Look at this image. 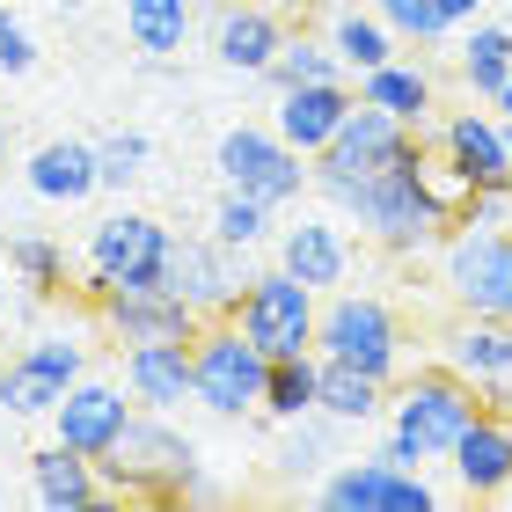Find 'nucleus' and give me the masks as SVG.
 I'll return each instance as SVG.
<instances>
[{
    "label": "nucleus",
    "mask_w": 512,
    "mask_h": 512,
    "mask_svg": "<svg viewBox=\"0 0 512 512\" xmlns=\"http://www.w3.org/2000/svg\"><path fill=\"white\" fill-rule=\"evenodd\" d=\"M322 37H330V52L344 59V74H374V66H388L395 52H403V37H395L374 8H337Z\"/></svg>",
    "instance_id": "cd10ccee"
},
{
    "label": "nucleus",
    "mask_w": 512,
    "mask_h": 512,
    "mask_svg": "<svg viewBox=\"0 0 512 512\" xmlns=\"http://www.w3.org/2000/svg\"><path fill=\"white\" fill-rule=\"evenodd\" d=\"M8 147H15V125H8V110H0V161H8Z\"/></svg>",
    "instance_id": "a18cd8bd"
},
{
    "label": "nucleus",
    "mask_w": 512,
    "mask_h": 512,
    "mask_svg": "<svg viewBox=\"0 0 512 512\" xmlns=\"http://www.w3.org/2000/svg\"><path fill=\"white\" fill-rule=\"evenodd\" d=\"M8 286H15V271H8V256H0V315H8Z\"/></svg>",
    "instance_id": "c03bdc74"
},
{
    "label": "nucleus",
    "mask_w": 512,
    "mask_h": 512,
    "mask_svg": "<svg viewBox=\"0 0 512 512\" xmlns=\"http://www.w3.org/2000/svg\"><path fill=\"white\" fill-rule=\"evenodd\" d=\"M44 8H59V15H81V8H88V0H44Z\"/></svg>",
    "instance_id": "49530a36"
},
{
    "label": "nucleus",
    "mask_w": 512,
    "mask_h": 512,
    "mask_svg": "<svg viewBox=\"0 0 512 512\" xmlns=\"http://www.w3.org/2000/svg\"><path fill=\"white\" fill-rule=\"evenodd\" d=\"M8 271H15V286L30 293V300H59L66 293V249L52 235H37V227H22V235H8Z\"/></svg>",
    "instance_id": "7c9ffc66"
},
{
    "label": "nucleus",
    "mask_w": 512,
    "mask_h": 512,
    "mask_svg": "<svg viewBox=\"0 0 512 512\" xmlns=\"http://www.w3.org/2000/svg\"><path fill=\"white\" fill-rule=\"evenodd\" d=\"M439 8H447V15H454V30H461V22H476V15H483V0H439Z\"/></svg>",
    "instance_id": "ea45409f"
},
{
    "label": "nucleus",
    "mask_w": 512,
    "mask_h": 512,
    "mask_svg": "<svg viewBox=\"0 0 512 512\" xmlns=\"http://www.w3.org/2000/svg\"><path fill=\"white\" fill-rule=\"evenodd\" d=\"M169 256H176V235L154 213H132V205L103 213L88 227V293H103V286L154 293V286H169Z\"/></svg>",
    "instance_id": "423d86ee"
},
{
    "label": "nucleus",
    "mask_w": 512,
    "mask_h": 512,
    "mask_svg": "<svg viewBox=\"0 0 512 512\" xmlns=\"http://www.w3.org/2000/svg\"><path fill=\"white\" fill-rule=\"evenodd\" d=\"M30 66H37V37H30V30H15L8 44H0V74H8V81H22Z\"/></svg>",
    "instance_id": "58836bf2"
},
{
    "label": "nucleus",
    "mask_w": 512,
    "mask_h": 512,
    "mask_svg": "<svg viewBox=\"0 0 512 512\" xmlns=\"http://www.w3.org/2000/svg\"><path fill=\"white\" fill-rule=\"evenodd\" d=\"M264 8H278V15H308L315 0H264Z\"/></svg>",
    "instance_id": "a19ab883"
},
{
    "label": "nucleus",
    "mask_w": 512,
    "mask_h": 512,
    "mask_svg": "<svg viewBox=\"0 0 512 512\" xmlns=\"http://www.w3.org/2000/svg\"><path fill=\"white\" fill-rule=\"evenodd\" d=\"M315 315H322V293H315V286H300V278H293L286 264L249 271V286H242V300H235L242 337H249L264 359L315 352Z\"/></svg>",
    "instance_id": "6e6552de"
},
{
    "label": "nucleus",
    "mask_w": 512,
    "mask_h": 512,
    "mask_svg": "<svg viewBox=\"0 0 512 512\" xmlns=\"http://www.w3.org/2000/svg\"><path fill=\"white\" fill-rule=\"evenodd\" d=\"M147 161H154V139H147V132H132V125H118V132H103V139H96L103 191H125V183H139V176H147Z\"/></svg>",
    "instance_id": "e433bc0d"
},
{
    "label": "nucleus",
    "mask_w": 512,
    "mask_h": 512,
    "mask_svg": "<svg viewBox=\"0 0 512 512\" xmlns=\"http://www.w3.org/2000/svg\"><path fill=\"white\" fill-rule=\"evenodd\" d=\"M410 176H417V191H425V205H432V213L447 220V227H461V213H469V198L483 191V183H476L469 169H461V161H454L447 147H417V154H410Z\"/></svg>",
    "instance_id": "c85d7f7f"
},
{
    "label": "nucleus",
    "mask_w": 512,
    "mask_h": 512,
    "mask_svg": "<svg viewBox=\"0 0 512 512\" xmlns=\"http://www.w3.org/2000/svg\"><path fill=\"white\" fill-rule=\"evenodd\" d=\"M213 235L227 242V249H264L271 242V205L264 198H249V191H227L220 183V205H213Z\"/></svg>",
    "instance_id": "f704fd0d"
},
{
    "label": "nucleus",
    "mask_w": 512,
    "mask_h": 512,
    "mask_svg": "<svg viewBox=\"0 0 512 512\" xmlns=\"http://www.w3.org/2000/svg\"><path fill=\"white\" fill-rule=\"evenodd\" d=\"M264 81H271V88H308V81H344V59L330 52V37H308V30H293L286 44H278V59L264 66Z\"/></svg>",
    "instance_id": "473e14b6"
},
{
    "label": "nucleus",
    "mask_w": 512,
    "mask_h": 512,
    "mask_svg": "<svg viewBox=\"0 0 512 512\" xmlns=\"http://www.w3.org/2000/svg\"><path fill=\"white\" fill-rule=\"evenodd\" d=\"M454 483L469 498H505V483H512V417H498L491 403L476 410V425L454 439Z\"/></svg>",
    "instance_id": "a211bd4d"
},
{
    "label": "nucleus",
    "mask_w": 512,
    "mask_h": 512,
    "mask_svg": "<svg viewBox=\"0 0 512 512\" xmlns=\"http://www.w3.org/2000/svg\"><path fill=\"white\" fill-rule=\"evenodd\" d=\"M278 264H286L300 286L315 293H337L344 278H352V235H344V220H322V213H293L278 227Z\"/></svg>",
    "instance_id": "2eb2a0df"
},
{
    "label": "nucleus",
    "mask_w": 512,
    "mask_h": 512,
    "mask_svg": "<svg viewBox=\"0 0 512 512\" xmlns=\"http://www.w3.org/2000/svg\"><path fill=\"white\" fill-rule=\"evenodd\" d=\"M286 15L264 8V0H220L213 8V59L227 74H256L264 81V66L278 59V44H286Z\"/></svg>",
    "instance_id": "dca6fc26"
},
{
    "label": "nucleus",
    "mask_w": 512,
    "mask_h": 512,
    "mask_svg": "<svg viewBox=\"0 0 512 512\" xmlns=\"http://www.w3.org/2000/svg\"><path fill=\"white\" fill-rule=\"evenodd\" d=\"M249 286V271H242V249H227L220 235H191L183 242L176 235V256H169V293H183L205 322H220V315H235V300Z\"/></svg>",
    "instance_id": "ddd939ff"
},
{
    "label": "nucleus",
    "mask_w": 512,
    "mask_h": 512,
    "mask_svg": "<svg viewBox=\"0 0 512 512\" xmlns=\"http://www.w3.org/2000/svg\"><path fill=\"white\" fill-rule=\"evenodd\" d=\"M96 469L110 483V498H183L205 476L198 447L169 425V410H139L132 432L118 439V454H103Z\"/></svg>",
    "instance_id": "7ed1b4c3"
},
{
    "label": "nucleus",
    "mask_w": 512,
    "mask_h": 512,
    "mask_svg": "<svg viewBox=\"0 0 512 512\" xmlns=\"http://www.w3.org/2000/svg\"><path fill=\"white\" fill-rule=\"evenodd\" d=\"M439 147H447L476 183H512V125L498 110H454L439 125Z\"/></svg>",
    "instance_id": "4be33fe9"
},
{
    "label": "nucleus",
    "mask_w": 512,
    "mask_h": 512,
    "mask_svg": "<svg viewBox=\"0 0 512 512\" xmlns=\"http://www.w3.org/2000/svg\"><path fill=\"white\" fill-rule=\"evenodd\" d=\"M315 410L337 417V425H352V432H366V425H381V417H388V381L359 374V366H344V359H322V395H315Z\"/></svg>",
    "instance_id": "393cba45"
},
{
    "label": "nucleus",
    "mask_w": 512,
    "mask_h": 512,
    "mask_svg": "<svg viewBox=\"0 0 512 512\" xmlns=\"http://www.w3.org/2000/svg\"><path fill=\"white\" fill-rule=\"evenodd\" d=\"M264 374H271V359L242 337L235 315L205 322V330L191 337V403L198 410H213V417L264 410Z\"/></svg>",
    "instance_id": "39448f33"
},
{
    "label": "nucleus",
    "mask_w": 512,
    "mask_h": 512,
    "mask_svg": "<svg viewBox=\"0 0 512 512\" xmlns=\"http://www.w3.org/2000/svg\"><path fill=\"white\" fill-rule=\"evenodd\" d=\"M461 227H512V183H483L469 198V213H461Z\"/></svg>",
    "instance_id": "4c0bfd02"
},
{
    "label": "nucleus",
    "mask_w": 512,
    "mask_h": 512,
    "mask_svg": "<svg viewBox=\"0 0 512 512\" xmlns=\"http://www.w3.org/2000/svg\"><path fill=\"white\" fill-rule=\"evenodd\" d=\"M337 432H352V425H337V417H293L286 425V447H278V469L286 476H322V469H337Z\"/></svg>",
    "instance_id": "2f4dec72"
},
{
    "label": "nucleus",
    "mask_w": 512,
    "mask_h": 512,
    "mask_svg": "<svg viewBox=\"0 0 512 512\" xmlns=\"http://www.w3.org/2000/svg\"><path fill=\"white\" fill-rule=\"evenodd\" d=\"M315 352L395 388L403 381V322H395V308L381 293H330L315 315Z\"/></svg>",
    "instance_id": "20e7f679"
},
{
    "label": "nucleus",
    "mask_w": 512,
    "mask_h": 512,
    "mask_svg": "<svg viewBox=\"0 0 512 512\" xmlns=\"http://www.w3.org/2000/svg\"><path fill=\"white\" fill-rule=\"evenodd\" d=\"M30 491L52 512H81V505H110V483L88 454H74L66 439H52L44 454H30Z\"/></svg>",
    "instance_id": "5701e85b"
},
{
    "label": "nucleus",
    "mask_w": 512,
    "mask_h": 512,
    "mask_svg": "<svg viewBox=\"0 0 512 512\" xmlns=\"http://www.w3.org/2000/svg\"><path fill=\"white\" fill-rule=\"evenodd\" d=\"M491 110H498V118L512 125V74H505V88H498V103H491Z\"/></svg>",
    "instance_id": "79ce46f5"
},
{
    "label": "nucleus",
    "mask_w": 512,
    "mask_h": 512,
    "mask_svg": "<svg viewBox=\"0 0 512 512\" xmlns=\"http://www.w3.org/2000/svg\"><path fill=\"white\" fill-rule=\"evenodd\" d=\"M425 147V132H410L403 118H388L374 103H352V118L337 125V139L315 154V176H374V169H403Z\"/></svg>",
    "instance_id": "9b49d317"
},
{
    "label": "nucleus",
    "mask_w": 512,
    "mask_h": 512,
    "mask_svg": "<svg viewBox=\"0 0 512 512\" xmlns=\"http://www.w3.org/2000/svg\"><path fill=\"white\" fill-rule=\"evenodd\" d=\"M315 191H322V205H337V213L388 256H425V249H439L454 235V227L425 205L410 161L403 169H374V176H315Z\"/></svg>",
    "instance_id": "f257e3e1"
},
{
    "label": "nucleus",
    "mask_w": 512,
    "mask_h": 512,
    "mask_svg": "<svg viewBox=\"0 0 512 512\" xmlns=\"http://www.w3.org/2000/svg\"><path fill=\"white\" fill-rule=\"evenodd\" d=\"M125 388H132L139 410H176V403H191V337L125 344Z\"/></svg>",
    "instance_id": "aec40b11"
},
{
    "label": "nucleus",
    "mask_w": 512,
    "mask_h": 512,
    "mask_svg": "<svg viewBox=\"0 0 512 512\" xmlns=\"http://www.w3.org/2000/svg\"><path fill=\"white\" fill-rule=\"evenodd\" d=\"M454 66H461V81H469V96L476 103H498V88L512 74V30L505 22H461V44H454Z\"/></svg>",
    "instance_id": "a878e982"
},
{
    "label": "nucleus",
    "mask_w": 512,
    "mask_h": 512,
    "mask_svg": "<svg viewBox=\"0 0 512 512\" xmlns=\"http://www.w3.org/2000/svg\"><path fill=\"white\" fill-rule=\"evenodd\" d=\"M439 271L461 315L512 322V227H454L439 242Z\"/></svg>",
    "instance_id": "1a4fd4ad"
},
{
    "label": "nucleus",
    "mask_w": 512,
    "mask_h": 512,
    "mask_svg": "<svg viewBox=\"0 0 512 512\" xmlns=\"http://www.w3.org/2000/svg\"><path fill=\"white\" fill-rule=\"evenodd\" d=\"M359 103H374V110H388V118H403L410 132H425L432 125V74L410 66V59H388V66H374V74H359Z\"/></svg>",
    "instance_id": "b1692460"
},
{
    "label": "nucleus",
    "mask_w": 512,
    "mask_h": 512,
    "mask_svg": "<svg viewBox=\"0 0 512 512\" xmlns=\"http://www.w3.org/2000/svg\"><path fill=\"white\" fill-rule=\"evenodd\" d=\"M0 505H8V483H0Z\"/></svg>",
    "instance_id": "09e8293b"
},
{
    "label": "nucleus",
    "mask_w": 512,
    "mask_h": 512,
    "mask_svg": "<svg viewBox=\"0 0 512 512\" xmlns=\"http://www.w3.org/2000/svg\"><path fill=\"white\" fill-rule=\"evenodd\" d=\"M15 30H22V22H15V15H8V8H0V44H8V37H15Z\"/></svg>",
    "instance_id": "de8ad7c7"
},
{
    "label": "nucleus",
    "mask_w": 512,
    "mask_h": 512,
    "mask_svg": "<svg viewBox=\"0 0 512 512\" xmlns=\"http://www.w3.org/2000/svg\"><path fill=\"white\" fill-rule=\"evenodd\" d=\"M22 183L44 198V205H81L103 191V169H96V139H44V147L22 161Z\"/></svg>",
    "instance_id": "412c9836"
},
{
    "label": "nucleus",
    "mask_w": 512,
    "mask_h": 512,
    "mask_svg": "<svg viewBox=\"0 0 512 512\" xmlns=\"http://www.w3.org/2000/svg\"><path fill=\"white\" fill-rule=\"evenodd\" d=\"M505 498H512V483H505Z\"/></svg>",
    "instance_id": "8fccbe9b"
},
{
    "label": "nucleus",
    "mask_w": 512,
    "mask_h": 512,
    "mask_svg": "<svg viewBox=\"0 0 512 512\" xmlns=\"http://www.w3.org/2000/svg\"><path fill=\"white\" fill-rule=\"evenodd\" d=\"M96 315H103V330L118 337V352H125V344H154V337H198V330H205V315H198L183 293H169V286H154V293L103 286V293H96Z\"/></svg>",
    "instance_id": "4468645a"
},
{
    "label": "nucleus",
    "mask_w": 512,
    "mask_h": 512,
    "mask_svg": "<svg viewBox=\"0 0 512 512\" xmlns=\"http://www.w3.org/2000/svg\"><path fill=\"white\" fill-rule=\"evenodd\" d=\"M352 103H359V88L352 81H308V88H278V118H271V132L286 139V147H300V154H322L337 139V125L352 118Z\"/></svg>",
    "instance_id": "f3484780"
},
{
    "label": "nucleus",
    "mask_w": 512,
    "mask_h": 512,
    "mask_svg": "<svg viewBox=\"0 0 512 512\" xmlns=\"http://www.w3.org/2000/svg\"><path fill=\"white\" fill-rule=\"evenodd\" d=\"M315 505H330V512H432L439 491L425 483V469H403V461H388L374 447V454H359V461L322 469Z\"/></svg>",
    "instance_id": "9d476101"
},
{
    "label": "nucleus",
    "mask_w": 512,
    "mask_h": 512,
    "mask_svg": "<svg viewBox=\"0 0 512 512\" xmlns=\"http://www.w3.org/2000/svg\"><path fill=\"white\" fill-rule=\"evenodd\" d=\"M213 169H220L227 191L264 198L271 213H286V205H300V191H315V161L300 154V147H286L271 125H235V132H220Z\"/></svg>",
    "instance_id": "0eeeda50"
},
{
    "label": "nucleus",
    "mask_w": 512,
    "mask_h": 512,
    "mask_svg": "<svg viewBox=\"0 0 512 512\" xmlns=\"http://www.w3.org/2000/svg\"><path fill=\"white\" fill-rule=\"evenodd\" d=\"M315 395H322V352H286V359H271V374H264V417H271V425L308 417Z\"/></svg>",
    "instance_id": "c756f323"
},
{
    "label": "nucleus",
    "mask_w": 512,
    "mask_h": 512,
    "mask_svg": "<svg viewBox=\"0 0 512 512\" xmlns=\"http://www.w3.org/2000/svg\"><path fill=\"white\" fill-rule=\"evenodd\" d=\"M198 0H125V44L139 59H176L191 44Z\"/></svg>",
    "instance_id": "bb28decb"
},
{
    "label": "nucleus",
    "mask_w": 512,
    "mask_h": 512,
    "mask_svg": "<svg viewBox=\"0 0 512 512\" xmlns=\"http://www.w3.org/2000/svg\"><path fill=\"white\" fill-rule=\"evenodd\" d=\"M491 410H498V417H512V381H505V388H491Z\"/></svg>",
    "instance_id": "37998d69"
},
{
    "label": "nucleus",
    "mask_w": 512,
    "mask_h": 512,
    "mask_svg": "<svg viewBox=\"0 0 512 512\" xmlns=\"http://www.w3.org/2000/svg\"><path fill=\"white\" fill-rule=\"evenodd\" d=\"M476 410H483V388L461 381L454 366L439 359V366H425V374H410V381L388 388V439H381V454L403 461V469L447 461L454 439L476 425Z\"/></svg>",
    "instance_id": "f03ea898"
},
{
    "label": "nucleus",
    "mask_w": 512,
    "mask_h": 512,
    "mask_svg": "<svg viewBox=\"0 0 512 512\" xmlns=\"http://www.w3.org/2000/svg\"><path fill=\"white\" fill-rule=\"evenodd\" d=\"M439 359L454 366L461 381H476L483 395L512 381V322L498 315H461L447 337H439Z\"/></svg>",
    "instance_id": "6ab92c4d"
},
{
    "label": "nucleus",
    "mask_w": 512,
    "mask_h": 512,
    "mask_svg": "<svg viewBox=\"0 0 512 512\" xmlns=\"http://www.w3.org/2000/svg\"><path fill=\"white\" fill-rule=\"evenodd\" d=\"M59 395H66V381L44 374L30 352H15L8 366H0V410H8V417H52Z\"/></svg>",
    "instance_id": "72a5a7b5"
},
{
    "label": "nucleus",
    "mask_w": 512,
    "mask_h": 512,
    "mask_svg": "<svg viewBox=\"0 0 512 512\" xmlns=\"http://www.w3.org/2000/svg\"><path fill=\"white\" fill-rule=\"evenodd\" d=\"M132 417H139V403H132V388L125 381H74L59 395V410H52V439H66L74 454H88V461H103V454H118V439L132 432Z\"/></svg>",
    "instance_id": "f8f14e48"
},
{
    "label": "nucleus",
    "mask_w": 512,
    "mask_h": 512,
    "mask_svg": "<svg viewBox=\"0 0 512 512\" xmlns=\"http://www.w3.org/2000/svg\"><path fill=\"white\" fill-rule=\"evenodd\" d=\"M374 15H381L403 44H417V52H432V44L461 37V30H454V15L439 8V0H374Z\"/></svg>",
    "instance_id": "c9c22d12"
}]
</instances>
